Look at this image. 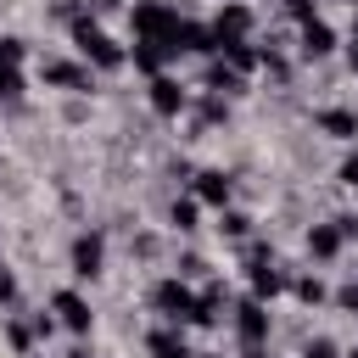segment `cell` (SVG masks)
<instances>
[{"label":"cell","mask_w":358,"mask_h":358,"mask_svg":"<svg viewBox=\"0 0 358 358\" xmlns=\"http://www.w3.org/2000/svg\"><path fill=\"white\" fill-rule=\"evenodd\" d=\"M6 67H22V39H11V34H0V73Z\"/></svg>","instance_id":"13"},{"label":"cell","mask_w":358,"mask_h":358,"mask_svg":"<svg viewBox=\"0 0 358 358\" xmlns=\"http://www.w3.org/2000/svg\"><path fill=\"white\" fill-rule=\"evenodd\" d=\"M352 358H358V352H352Z\"/></svg>","instance_id":"21"},{"label":"cell","mask_w":358,"mask_h":358,"mask_svg":"<svg viewBox=\"0 0 358 358\" xmlns=\"http://www.w3.org/2000/svg\"><path fill=\"white\" fill-rule=\"evenodd\" d=\"M296 296H302V302H319L324 285H319V280H296Z\"/></svg>","instance_id":"17"},{"label":"cell","mask_w":358,"mask_h":358,"mask_svg":"<svg viewBox=\"0 0 358 358\" xmlns=\"http://www.w3.org/2000/svg\"><path fill=\"white\" fill-rule=\"evenodd\" d=\"M319 129H324V134H336V140H352V134H358V112L330 106V112H319Z\"/></svg>","instance_id":"8"},{"label":"cell","mask_w":358,"mask_h":358,"mask_svg":"<svg viewBox=\"0 0 358 358\" xmlns=\"http://www.w3.org/2000/svg\"><path fill=\"white\" fill-rule=\"evenodd\" d=\"M151 302H157V308H162V319H173V324H179V319H196V308H201V296H190L179 280H162Z\"/></svg>","instance_id":"2"},{"label":"cell","mask_w":358,"mask_h":358,"mask_svg":"<svg viewBox=\"0 0 358 358\" xmlns=\"http://www.w3.org/2000/svg\"><path fill=\"white\" fill-rule=\"evenodd\" d=\"M341 308H358V285H347V291H341Z\"/></svg>","instance_id":"20"},{"label":"cell","mask_w":358,"mask_h":358,"mask_svg":"<svg viewBox=\"0 0 358 358\" xmlns=\"http://www.w3.org/2000/svg\"><path fill=\"white\" fill-rule=\"evenodd\" d=\"M341 179H347V185H358V151H352V157L341 162Z\"/></svg>","instance_id":"19"},{"label":"cell","mask_w":358,"mask_h":358,"mask_svg":"<svg viewBox=\"0 0 358 358\" xmlns=\"http://www.w3.org/2000/svg\"><path fill=\"white\" fill-rule=\"evenodd\" d=\"M302 50H308V56H330V28L308 17V22H302Z\"/></svg>","instance_id":"11"},{"label":"cell","mask_w":358,"mask_h":358,"mask_svg":"<svg viewBox=\"0 0 358 358\" xmlns=\"http://www.w3.org/2000/svg\"><path fill=\"white\" fill-rule=\"evenodd\" d=\"M341 241H347L341 218H336V224H313V229H308V252H313V257H336V252H341Z\"/></svg>","instance_id":"5"},{"label":"cell","mask_w":358,"mask_h":358,"mask_svg":"<svg viewBox=\"0 0 358 358\" xmlns=\"http://www.w3.org/2000/svg\"><path fill=\"white\" fill-rule=\"evenodd\" d=\"M17 296V280H11V268H0V302H11Z\"/></svg>","instance_id":"18"},{"label":"cell","mask_w":358,"mask_h":358,"mask_svg":"<svg viewBox=\"0 0 358 358\" xmlns=\"http://www.w3.org/2000/svg\"><path fill=\"white\" fill-rule=\"evenodd\" d=\"M45 78L50 84H67V90H90V73L73 67V62H45Z\"/></svg>","instance_id":"9"},{"label":"cell","mask_w":358,"mask_h":358,"mask_svg":"<svg viewBox=\"0 0 358 358\" xmlns=\"http://www.w3.org/2000/svg\"><path fill=\"white\" fill-rule=\"evenodd\" d=\"M201 185H196V196L201 201H229V173H218V168H207V173H196Z\"/></svg>","instance_id":"10"},{"label":"cell","mask_w":358,"mask_h":358,"mask_svg":"<svg viewBox=\"0 0 358 358\" xmlns=\"http://www.w3.org/2000/svg\"><path fill=\"white\" fill-rule=\"evenodd\" d=\"M101 257H106V241L101 235H78L73 241V274L78 280H95L101 274Z\"/></svg>","instance_id":"3"},{"label":"cell","mask_w":358,"mask_h":358,"mask_svg":"<svg viewBox=\"0 0 358 358\" xmlns=\"http://www.w3.org/2000/svg\"><path fill=\"white\" fill-rule=\"evenodd\" d=\"M235 330L246 336V347H257V341L268 336V313H263V302H241V313H235Z\"/></svg>","instance_id":"6"},{"label":"cell","mask_w":358,"mask_h":358,"mask_svg":"<svg viewBox=\"0 0 358 358\" xmlns=\"http://www.w3.org/2000/svg\"><path fill=\"white\" fill-rule=\"evenodd\" d=\"M50 308H56V319H62L73 336H84V330H90V302H84L78 291H56V302H50Z\"/></svg>","instance_id":"4"},{"label":"cell","mask_w":358,"mask_h":358,"mask_svg":"<svg viewBox=\"0 0 358 358\" xmlns=\"http://www.w3.org/2000/svg\"><path fill=\"white\" fill-rule=\"evenodd\" d=\"M246 224H252L246 213H224V224H218V229H224V235H246Z\"/></svg>","instance_id":"16"},{"label":"cell","mask_w":358,"mask_h":358,"mask_svg":"<svg viewBox=\"0 0 358 358\" xmlns=\"http://www.w3.org/2000/svg\"><path fill=\"white\" fill-rule=\"evenodd\" d=\"M151 352H157V358H190L185 336H173V330H157V336H151Z\"/></svg>","instance_id":"12"},{"label":"cell","mask_w":358,"mask_h":358,"mask_svg":"<svg viewBox=\"0 0 358 358\" xmlns=\"http://www.w3.org/2000/svg\"><path fill=\"white\" fill-rule=\"evenodd\" d=\"M151 106L173 117V112H185V90H179L173 78H151Z\"/></svg>","instance_id":"7"},{"label":"cell","mask_w":358,"mask_h":358,"mask_svg":"<svg viewBox=\"0 0 358 358\" xmlns=\"http://www.w3.org/2000/svg\"><path fill=\"white\" fill-rule=\"evenodd\" d=\"M168 218H173L179 229H196V201H173V207H168Z\"/></svg>","instance_id":"14"},{"label":"cell","mask_w":358,"mask_h":358,"mask_svg":"<svg viewBox=\"0 0 358 358\" xmlns=\"http://www.w3.org/2000/svg\"><path fill=\"white\" fill-rule=\"evenodd\" d=\"M0 95H22V67H6L0 73Z\"/></svg>","instance_id":"15"},{"label":"cell","mask_w":358,"mask_h":358,"mask_svg":"<svg viewBox=\"0 0 358 358\" xmlns=\"http://www.w3.org/2000/svg\"><path fill=\"white\" fill-rule=\"evenodd\" d=\"M73 45H78V56L95 62V67H117V62H123V50H117L95 22H78V28H73Z\"/></svg>","instance_id":"1"}]
</instances>
